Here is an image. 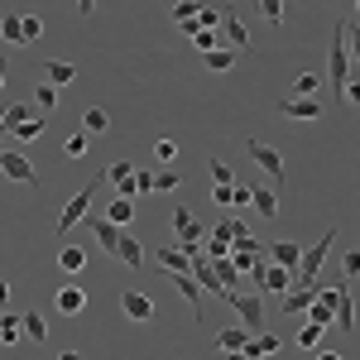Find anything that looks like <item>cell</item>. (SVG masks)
<instances>
[{
	"label": "cell",
	"instance_id": "6da1fadb",
	"mask_svg": "<svg viewBox=\"0 0 360 360\" xmlns=\"http://www.w3.org/2000/svg\"><path fill=\"white\" fill-rule=\"evenodd\" d=\"M332 240H336V221L322 231V240H312V245H303V255H298V269H293V283L298 288H322L317 283V274L327 269V255H332Z\"/></svg>",
	"mask_w": 360,
	"mask_h": 360
},
{
	"label": "cell",
	"instance_id": "7a4b0ae2",
	"mask_svg": "<svg viewBox=\"0 0 360 360\" xmlns=\"http://www.w3.org/2000/svg\"><path fill=\"white\" fill-rule=\"evenodd\" d=\"M351 25L356 20H341L332 34V53H327V82L332 86H346L351 72H356V58H351Z\"/></svg>",
	"mask_w": 360,
	"mask_h": 360
},
{
	"label": "cell",
	"instance_id": "3957f363",
	"mask_svg": "<svg viewBox=\"0 0 360 360\" xmlns=\"http://www.w3.org/2000/svg\"><path fill=\"white\" fill-rule=\"evenodd\" d=\"M101 188H106V173H96V178L86 183L82 193H72V202H68V207L58 212V236H63V240H68V231H77V226L91 217V197L101 193Z\"/></svg>",
	"mask_w": 360,
	"mask_h": 360
},
{
	"label": "cell",
	"instance_id": "277c9868",
	"mask_svg": "<svg viewBox=\"0 0 360 360\" xmlns=\"http://www.w3.org/2000/svg\"><path fill=\"white\" fill-rule=\"evenodd\" d=\"M245 149H250V159L269 173V183H274V193L283 188V154H278L274 144H264V139H245Z\"/></svg>",
	"mask_w": 360,
	"mask_h": 360
},
{
	"label": "cell",
	"instance_id": "5b68a950",
	"mask_svg": "<svg viewBox=\"0 0 360 360\" xmlns=\"http://www.w3.org/2000/svg\"><path fill=\"white\" fill-rule=\"evenodd\" d=\"M226 303L240 312V327H245L250 336H259V332H264V303H259V293H231Z\"/></svg>",
	"mask_w": 360,
	"mask_h": 360
},
{
	"label": "cell",
	"instance_id": "8992f818",
	"mask_svg": "<svg viewBox=\"0 0 360 360\" xmlns=\"http://www.w3.org/2000/svg\"><path fill=\"white\" fill-rule=\"evenodd\" d=\"M0 173L15 178V183H29V188H44L39 173H34V164H29L25 154H15V149H0Z\"/></svg>",
	"mask_w": 360,
	"mask_h": 360
},
{
	"label": "cell",
	"instance_id": "52a82bcc",
	"mask_svg": "<svg viewBox=\"0 0 360 360\" xmlns=\"http://www.w3.org/2000/svg\"><path fill=\"white\" fill-rule=\"evenodd\" d=\"M303 317L312 322V327H332V322H336V288H317Z\"/></svg>",
	"mask_w": 360,
	"mask_h": 360
},
{
	"label": "cell",
	"instance_id": "ba28073f",
	"mask_svg": "<svg viewBox=\"0 0 360 360\" xmlns=\"http://www.w3.org/2000/svg\"><path fill=\"white\" fill-rule=\"evenodd\" d=\"M173 236H178V245H183V250H193V245H202L207 226H197L193 212H188V207H178V212H173Z\"/></svg>",
	"mask_w": 360,
	"mask_h": 360
},
{
	"label": "cell",
	"instance_id": "9c48e42d",
	"mask_svg": "<svg viewBox=\"0 0 360 360\" xmlns=\"http://www.w3.org/2000/svg\"><path fill=\"white\" fill-rule=\"evenodd\" d=\"M298 255H303V240H274V245L264 250V259L278 264V269H288V274L298 269Z\"/></svg>",
	"mask_w": 360,
	"mask_h": 360
},
{
	"label": "cell",
	"instance_id": "30bf717a",
	"mask_svg": "<svg viewBox=\"0 0 360 360\" xmlns=\"http://www.w3.org/2000/svg\"><path fill=\"white\" fill-rule=\"evenodd\" d=\"M221 25H226V49H231V53H245V49H250V34H245L240 15H236L231 5L221 10Z\"/></svg>",
	"mask_w": 360,
	"mask_h": 360
},
{
	"label": "cell",
	"instance_id": "8fae6325",
	"mask_svg": "<svg viewBox=\"0 0 360 360\" xmlns=\"http://www.w3.org/2000/svg\"><path fill=\"white\" fill-rule=\"evenodd\" d=\"M115 259H120L125 269H144V245H139V236L120 231V240H115Z\"/></svg>",
	"mask_w": 360,
	"mask_h": 360
},
{
	"label": "cell",
	"instance_id": "7c38bea8",
	"mask_svg": "<svg viewBox=\"0 0 360 360\" xmlns=\"http://www.w3.org/2000/svg\"><path fill=\"white\" fill-rule=\"evenodd\" d=\"M120 312H125L130 322H149V317H154V298L130 288V293H120Z\"/></svg>",
	"mask_w": 360,
	"mask_h": 360
},
{
	"label": "cell",
	"instance_id": "4fadbf2b",
	"mask_svg": "<svg viewBox=\"0 0 360 360\" xmlns=\"http://www.w3.org/2000/svg\"><path fill=\"white\" fill-rule=\"evenodd\" d=\"M274 111L283 115V120H317V115H322V101H317V96H312V101H303V96H298V101H288V96H283Z\"/></svg>",
	"mask_w": 360,
	"mask_h": 360
},
{
	"label": "cell",
	"instance_id": "5bb4252c",
	"mask_svg": "<svg viewBox=\"0 0 360 360\" xmlns=\"http://www.w3.org/2000/svg\"><path fill=\"white\" fill-rule=\"evenodd\" d=\"M288 288H293V274H288V269H278V264H264V269H259V293L283 298Z\"/></svg>",
	"mask_w": 360,
	"mask_h": 360
},
{
	"label": "cell",
	"instance_id": "9a60e30c",
	"mask_svg": "<svg viewBox=\"0 0 360 360\" xmlns=\"http://www.w3.org/2000/svg\"><path fill=\"white\" fill-rule=\"evenodd\" d=\"M86 231H91V236H96V245L106 250V255H115V240H120V231H115V226L106 221V217H101V212H91V217H86Z\"/></svg>",
	"mask_w": 360,
	"mask_h": 360
},
{
	"label": "cell",
	"instance_id": "2e32d148",
	"mask_svg": "<svg viewBox=\"0 0 360 360\" xmlns=\"http://www.w3.org/2000/svg\"><path fill=\"white\" fill-rule=\"evenodd\" d=\"M283 346H288V341H278L274 332H259V336H250V341H245L240 356H245V360H264V356H274V351H283Z\"/></svg>",
	"mask_w": 360,
	"mask_h": 360
},
{
	"label": "cell",
	"instance_id": "e0dca14e",
	"mask_svg": "<svg viewBox=\"0 0 360 360\" xmlns=\"http://www.w3.org/2000/svg\"><path fill=\"white\" fill-rule=\"evenodd\" d=\"M336 322H341V332H346V336L356 332V298H351V283L336 288Z\"/></svg>",
	"mask_w": 360,
	"mask_h": 360
},
{
	"label": "cell",
	"instance_id": "ac0fdd59",
	"mask_svg": "<svg viewBox=\"0 0 360 360\" xmlns=\"http://www.w3.org/2000/svg\"><path fill=\"white\" fill-rule=\"evenodd\" d=\"M101 217H106V221L120 231V226L135 221V202H130V197H106V212H101Z\"/></svg>",
	"mask_w": 360,
	"mask_h": 360
},
{
	"label": "cell",
	"instance_id": "d6986e66",
	"mask_svg": "<svg viewBox=\"0 0 360 360\" xmlns=\"http://www.w3.org/2000/svg\"><path fill=\"white\" fill-rule=\"evenodd\" d=\"M20 332H25L29 346H44V341H49V322H44V317L29 307V312H20Z\"/></svg>",
	"mask_w": 360,
	"mask_h": 360
},
{
	"label": "cell",
	"instance_id": "ffe728a7",
	"mask_svg": "<svg viewBox=\"0 0 360 360\" xmlns=\"http://www.w3.org/2000/svg\"><path fill=\"white\" fill-rule=\"evenodd\" d=\"M53 307H58V312H63V317H77V312H82V307H86V293H82V288H77V283H68V288H58Z\"/></svg>",
	"mask_w": 360,
	"mask_h": 360
},
{
	"label": "cell",
	"instance_id": "44dd1931",
	"mask_svg": "<svg viewBox=\"0 0 360 360\" xmlns=\"http://www.w3.org/2000/svg\"><path fill=\"white\" fill-rule=\"evenodd\" d=\"M58 269H63V274H82L86 269V250L72 245V240H63V250H58Z\"/></svg>",
	"mask_w": 360,
	"mask_h": 360
},
{
	"label": "cell",
	"instance_id": "7402d4cb",
	"mask_svg": "<svg viewBox=\"0 0 360 360\" xmlns=\"http://www.w3.org/2000/svg\"><path fill=\"white\" fill-rule=\"evenodd\" d=\"M312 293H317V288H288V293L278 298V312H288V317H303L307 303H312Z\"/></svg>",
	"mask_w": 360,
	"mask_h": 360
},
{
	"label": "cell",
	"instance_id": "603a6c76",
	"mask_svg": "<svg viewBox=\"0 0 360 360\" xmlns=\"http://www.w3.org/2000/svg\"><path fill=\"white\" fill-rule=\"evenodd\" d=\"M250 207H255L264 221H274V217H278V193H274V188H255V193H250Z\"/></svg>",
	"mask_w": 360,
	"mask_h": 360
},
{
	"label": "cell",
	"instance_id": "cb8c5ba5",
	"mask_svg": "<svg viewBox=\"0 0 360 360\" xmlns=\"http://www.w3.org/2000/svg\"><path fill=\"white\" fill-rule=\"evenodd\" d=\"M154 259L164 264V274H188V255H183V250L159 245V250H154Z\"/></svg>",
	"mask_w": 360,
	"mask_h": 360
},
{
	"label": "cell",
	"instance_id": "d4e9b609",
	"mask_svg": "<svg viewBox=\"0 0 360 360\" xmlns=\"http://www.w3.org/2000/svg\"><path fill=\"white\" fill-rule=\"evenodd\" d=\"M44 77H49V86H68L72 77H77V68L63 63V58H49V63H44Z\"/></svg>",
	"mask_w": 360,
	"mask_h": 360
},
{
	"label": "cell",
	"instance_id": "484cf974",
	"mask_svg": "<svg viewBox=\"0 0 360 360\" xmlns=\"http://www.w3.org/2000/svg\"><path fill=\"white\" fill-rule=\"evenodd\" d=\"M173 25L183 29L188 39L197 34V5H193V0H178V5H173Z\"/></svg>",
	"mask_w": 360,
	"mask_h": 360
},
{
	"label": "cell",
	"instance_id": "4316f807",
	"mask_svg": "<svg viewBox=\"0 0 360 360\" xmlns=\"http://www.w3.org/2000/svg\"><path fill=\"white\" fill-rule=\"evenodd\" d=\"M25 332H20V312H5L0 317V346H20Z\"/></svg>",
	"mask_w": 360,
	"mask_h": 360
},
{
	"label": "cell",
	"instance_id": "83f0119b",
	"mask_svg": "<svg viewBox=\"0 0 360 360\" xmlns=\"http://www.w3.org/2000/svg\"><path fill=\"white\" fill-rule=\"evenodd\" d=\"M250 332L245 327H226V332H217V351H245Z\"/></svg>",
	"mask_w": 360,
	"mask_h": 360
},
{
	"label": "cell",
	"instance_id": "f1b7e54d",
	"mask_svg": "<svg viewBox=\"0 0 360 360\" xmlns=\"http://www.w3.org/2000/svg\"><path fill=\"white\" fill-rule=\"evenodd\" d=\"M44 125H49L44 115H29L25 125H15V139H20V144H34V139L44 135Z\"/></svg>",
	"mask_w": 360,
	"mask_h": 360
},
{
	"label": "cell",
	"instance_id": "f546056e",
	"mask_svg": "<svg viewBox=\"0 0 360 360\" xmlns=\"http://www.w3.org/2000/svg\"><path fill=\"white\" fill-rule=\"evenodd\" d=\"M29 101H34L39 111H53V106H58V86L39 82V86H34V91H29Z\"/></svg>",
	"mask_w": 360,
	"mask_h": 360
},
{
	"label": "cell",
	"instance_id": "4dcf8cb0",
	"mask_svg": "<svg viewBox=\"0 0 360 360\" xmlns=\"http://www.w3.org/2000/svg\"><path fill=\"white\" fill-rule=\"evenodd\" d=\"M106 125H111V115L101 111V106H91V111L82 115V135H101V130H106Z\"/></svg>",
	"mask_w": 360,
	"mask_h": 360
},
{
	"label": "cell",
	"instance_id": "1f68e13d",
	"mask_svg": "<svg viewBox=\"0 0 360 360\" xmlns=\"http://www.w3.org/2000/svg\"><path fill=\"white\" fill-rule=\"evenodd\" d=\"M178 188H183V173H178V168L154 173V193H178Z\"/></svg>",
	"mask_w": 360,
	"mask_h": 360
},
{
	"label": "cell",
	"instance_id": "d6a6232c",
	"mask_svg": "<svg viewBox=\"0 0 360 360\" xmlns=\"http://www.w3.org/2000/svg\"><path fill=\"white\" fill-rule=\"evenodd\" d=\"M193 44L202 49V58H207V53H217V49H221V34H217V29H197Z\"/></svg>",
	"mask_w": 360,
	"mask_h": 360
},
{
	"label": "cell",
	"instance_id": "836d02e7",
	"mask_svg": "<svg viewBox=\"0 0 360 360\" xmlns=\"http://www.w3.org/2000/svg\"><path fill=\"white\" fill-rule=\"evenodd\" d=\"M0 39L15 44V49H25V39H20V15H5V20H0Z\"/></svg>",
	"mask_w": 360,
	"mask_h": 360
},
{
	"label": "cell",
	"instance_id": "e575fe53",
	"mask_svg": "<svg viewBox=\"0 0 360 360\" xmlns=\"http://www.w3.org/2000/svg\"><path fill=\"white\" fill-rule=\"evenodd\" d=\"M202 63H207V72H226V68L236 63V53H231V49H226V44H221L217 53H207V58H202Z\"/></svg>",
	"mask_w": 360,
	"mask_h": 360
},
{
	"label": "cell",
	"instance_id": "d590c367",
	"mask_svg": "<svg viewBox=\"0 0 360 360\" xmlns=\"http://www.w3.org/2000/svg\"><path fill=\"white\" fill-rule=\"evenodd\" d=\"M207 168H212V183H217V188H231V183H236L231 164H221V159H207Z\"/></svg>",
	"mask_w": 360,
	"mask_h": 360
},
{
	"label": "cell",
	"instance_id": "8d00e7d4",
	"mask_svg": "<svg viewBox=\"0 0 360 360\" xmlns=\"http://www.w3.org/2000/svg\"><path fill=\"white\" fill-rule=\"evenodd\" d=\"M39 34H44V20H39V15H20V39H25V44H34Z\"/></svg>",
	"mask_w": 360,
	"mask_h": 360
},
{
	"label": "cell",
	"instance_id": "74e56055",
	"mask_svg": "<svg viewBox=\"0 0 360 360\" xmlns=\"http://www.w3.org/2000/svg\"><path fill=\"white\" fill-rule=\"evenodd\" d=\"M298 346H303V351H317V346H322V327L303 322V327H298Z\"/></svg>",
	"mask_w": 360,
	"mask_h": 360
},
{
	"label": "cell",
	"instance_id": "f35d334b",
	"mask_svg": "<svg viewBox=\"0 0 360 360\" xmlns=\"http://www.w3.org/2000/svg\"><path fill=\"white\" fill-rule=\"evenodd\" d=\"M250 193H255V188H245V183H231V193H226V212H231V207H250Z\"/></svg>",
	"mask_w": 360,
	"mask_h": 360
},
{
	"label": "cell",
	"instance_id": "ab89813d",
	"mask_svg": "<svg viewBox=\"0 0 360 360\" xmlns=\"http://www.w3.org/2000/svg\"><path fill=\"white\" fill-rule=\"evenodd\" d=\"M259 15H264V25H283V5H278V0H259Z\"/></svg>",
	"mask_w": 360,
	"mask_h": 360
},
{
	"label": "cell",
	"instance_id": "60d3db41",
	"mask_svg": "<svg viewBox=\"0 0 360 360\" xmlns=\"http://www.w3.org/2000/svg\"><path fill=\"white\" fill-rule=\"evenodd\" d=\"M317 86H322V77H317V72H303V77H298V96L312 101V96H317Z\"/></svg>",
	"mask_w": 360,
	"mask_h": 360
},
{
	"label": "cell",
	"instance_id": "b9f144b4",
	"mask_svg": "<svg viewBox=\"0 0 360 360\" xmlns=\"http://www.w3.org/2000/svg\"><path fill=\"white\" fill-rule=\"evenodd\" d=\"M221 25V10H212V5H197V29H217Z\"/></svg>",
	"mask_w": 360,
	"mask_h": 360
},
{
	"label": "cell",
	"instance_id": "7bdbcfd3",
	"mask_svg": "<svg viewBox=\"0 0 360 360\" xmlns=\"http://www.w3.org/2000/svg\"><path fill=\"white\" fill-rule=\"evenodd\" d=\"M154 159H159V164H173V159H178V144H173V139H154Z\"/></svg>",
	"mask_w": 360,
	"mask_h": 360
},
{
	"label": "cell",
	"instance_id": "ee69618b",
	"mask_svg": "<svg viewBox=\"0 0 360 360\" xmlns=\"http://www.w3.org/2000/svg\"><path fill=\"white\" fill-rule=\"evenodd\" d=\"M86 154V135H68V144H63V159H82Z\"/></svg>",
	"mask_w": 360,
	"mask_h": 360
},
{
	"label": "cell",
	"instance_id": "f6af8a7d",
	"mask_svg": "<svg viewBox=\"0 0 360 360\" xmlns=\"http://www.w3.org/2000/svg\"><path fill=\"white\" fill-rule=\"evenodd\" d=\"M341 274H346V283L360 274V255H356V250H346V255H341Z\"/></svg>",
	"mask_w": 360,
	"mask_h": 360
},
{
	"label": "cell",
	"instance_id": "bcb514c9",
	"mask_svg": "<svg viewBox=\"0 0 360 360\" xmlns=\"http://www.w3.org/2000/svg\"><path fill=\"white\" fill-rule=\"evenodd\" d=\"M139 193H154V173L135 164V197H139Z\"/></svg>",
	"mask_w": 360,
	"mask_h": 360
},
{
	"label": "cell",
	"instance_id": "7dc6e473",
	"mask_svg": "<svg viewBox=\"0 0 360 360\" xmlns=\"http://www.w3.org/2000/svg\"><path fill=\"white\" fill-rule=\"evenodd\" d=\"M341 96H346V106H356V101H360V82H356V77L341 86Z\"/></svg>",
	"mask_w": 360,
	"mask_h": 360
},
{
	"label": "cell",
	"instance_id": "c3c4849f",
	"mask_svg": "<svg viewBox=\"0 0 360 360\" xmlns=\"http://www.w3.org/2000/svg\"><path fill=\"white\" fill-rule=\"evenodd\" d=\"M317 360H346L341 351H317Z\"/></svg>",
	"mask_w": 360,
	"mask_h": 360
},
{
	"label": "cell",
	"instance_id": "681fc988",
	"mask_svg": "<svg viewBox=\"0 0 360 360\" xmlns=\"http://www.w3.org/2000/svg\"><path fill=\"white\" fill-rule=\"evenodd\" d=\"M10 303V283H5V278H0V307Z\"/></svg>",
	"mask_w": 360,
	"mask_h": 360
},
{
	"label": "cell",
	"instance_id": "f907efd6",
	"mask_svg": "<svg viewBox=\"0 0 360 360\" xmlns=\"http://www.w3.org/2000/svg\"><path fill=\"white\" fill-rule=\"evenodd\" d=\"M58 360H82V351H63V356H58Z\"/></svg>",
	"mask_w": 360,
	"mask_h": 360
},
{
	"label": "cell",
	"instance_id": "816d5d0a",
	"mask_svg": "<svg viewBox=\"0 0 360 360\" xmlns=\"http://www.w3.org/2000/svg\"><path fill=\"white\" fill-rule=\"evenodd\" d=\"M221 360H245V356H240V351H221Z\"/></svg>",
	"mask_w": 360,
	"mask_h": 360
},
{
	"label": "cell",
	"instance_id": "f5cc1de1",
	"mask_svg": "<svg viewBox=\"0 0 360 360\" xmlns=\"http://www.w3.org/2000/svg\"><path fill=\"white\" fill-rule=\"evenodd\" d=\"M5 111H10V106H5V101H0V130H5Z\"/></svg>",
	"mask_w": 360,
	"mask_h": 360
},
{
	"label": "cell",
	"instance_id": "db71d44e",
	"mask_svg": "<svg viewBox=\"0 0 360 360\" xmlns=\"http://www.w3.org/2000/svg\"><path fill=\"white\" fill-rule=\"evenodd\" d=\"M0 86H5V63H0Z\"/></svg>",
	"mask_w": 360,
	"mask_h": 360
}]
</instances>
